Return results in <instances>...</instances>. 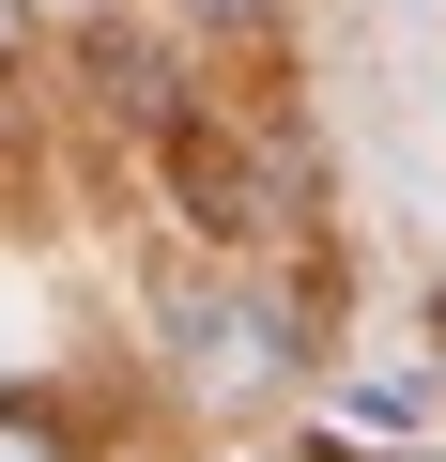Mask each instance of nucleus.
I'll use <instances>...</instances> for the list:
<instances>
[{
    "label": "nucleus",
    "mask_w": 446,
    "mask_h": 462,
    "mask_svg": "<svg viewBox=\"0 0 446 462\" xmlns=\"http://www.w3.org/2000/svg\"><path fill=\"white\" fill-rule=\"evenodd\" d=\"M0 462H62V401H0Z\"/></svg>",
    "instance_id": "obj_3"
},
{
    "label": "nucleus",
    "mask_w": 446,
    "mask_h": 462,
    "mask_svg": "<svg viewBox=\"0 0 446 462\" xmlns=\"http://www.w3.org/2000/svg\"><path fill=\"white\" fill-rule=\"evenodd\" d=\"M185 16H262V0H185Z\"/></svg>",
    "instance_id": "obj_5"
},
{
    "label": "nucleus",
    "mask_w": 446,
    "mask_h": 462,
    "mask_svg": "<svg viewBox=\"0 0 446 462\" xmlns=\"http://www.w3.org/2000/svg\"><path fill=\"white\" fill-rule=\"evenodd\" d=\"M154 139H169V185L200 200V231H262V170H247L232 139H215V124H185V108H169Z\"/></svg>",
    "instance_id": "obj_1"
},
{
    "label": "nucleus",
    "mask_w": 446,
    "mask_h": 462,
    "mask_svg": "<svg viewBox=\"0 0 446 462\" xmlns=\"http://www.w3.org/2000/svg\"><path fill=\"white\" fill-rule=\"evenodd\" d=\"M169 339H185L200 385H262V370H278V339H262L247 293H169Z\"/></svg>",
    "instance_id": "obj_2"
},
{
    "label": "nucleus",
    "mask_w": 446,
    "mask_h": 462,
    "mask_svg": "<svg viewBox=\"0 0 446 462\" xmlns=\"http://www.w3.org/2000/svg\"><path fill=\"white\" fill-rule=\"evenodd\" d=\"M16 47H32V16H16V0H0V78H16Z\"/></svg>",
    "instance_id": "obj_4"
}]
</instances>
